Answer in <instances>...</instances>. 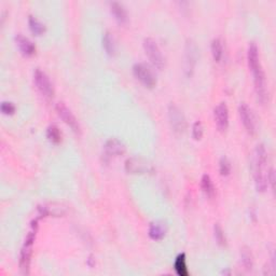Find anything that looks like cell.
<instances>
[{
  "instance_id": "18",
  "label": "cell",
  "mask_w": 276,
  "mask_h": 276,
  "mask_svg": "<svg viewBox=\"0 0 276 276\" xmlns=\"http://www.w3.org/2000/svg\"><path fill=\"white\" fill-rule=\"evenodd\" d=\"M201 188L203 190L204 193L208 196V198H214L215 194H216V189H215V186H214V182L211 180L210 176L204 174L202 176V179H201Z\"/></svg>"
},
{
  "instance_id": "11",
  "label": "cell",
  "mask_w": 276,
  "mask_h": 276,
  "mask_svg": "<svg viewBox=\"0 0 276 276\" xmlns=\"http://www.w3.org/2000/svg\"><path fill=\"white\" fill-rule=\"evenodd\" d=\"M239 112L241 120L243 122L246 131H247L250 135H254L256 133V121L251 108L246 103H241L239 107Z\"/></svg>"
},
{
  "instance_id": "3",
  "label": "cell",
  "mask_w": 276,
  "mask_h": 276,
  "mask_svg": "<svg viewBox=\"0 0 276 276\" xmlns=\"http://www.w3.org/2000/svg\"><path fill=\"white\" fill-rule=\"evenodd\" d=\"M254 75V83H255V91L257 94L258 101L261 104H265L268 100V92H267V82H265V75L262 69V66H258L254 69H250Z\"/></svg>"
},
{
  "instance_id": "5",
  "label": "cell",
  "mask_w": 276,
  "mask_h": 276,
  "mask_svg": "<svg viewBox=\"0 0 276 276\" xmlns=\"http://www.w3.org/2000/svg\"><path fill=\"white\" fill-rule=\"evenodd\" d=\"M134 76L139 80L142 85L147 87H154L156 85V78L155 73L152 72L149 66H147L144 63H137L133 67Z\"/></svg>"
},
{
  "instance_id": "20",
  "label": "cell",
  "mask_w": 276,
  "mask_h": 276,
  "mask_svg": "<svg viewBox=\"0 0 276 276\" xmlns=\"http://www.w3.org/2000/svg\"><path fill=\"white\" fill-rule=\"evenodd\" d=\"M241 258H242V262H243V265L246 270L253 269L254 257L248 247H243L241 249Z\"/></svg>"
},
{
  "instance_id": "22",
  "label": "cell",
  "mask_w": 276,
  "mask_h": 276,
  "mask_svg": "<svg viewBox=\"0 0 276 276\" xmlns=\"http://www.w3.org/2000/svg\"><path fill=\"white\" fill-rule=\"evenodd\" d=\"M103 47L105 49L107 54H109V55H113V54H115V42H113V38L109 32H106L104 34Z\"/></svg>"
},
{
  "instance_id": "23",
  "label": "cell",
  "mask_w": 276,
  "mask_h": 276,
  "mask_svg": "<svg viewBox=\"0 0 276 276\" xmlns=\"http://www.w3.org/2000/svg\"><path fill=\"white\" fill-rule=\"evenodd\" d=\"M47 136L49 139H50L53 144H58L62 140V133L60 131V129L56 125H50L48 127L47 131Z\"/></svg>"
},
{
  "instance_id": "13",
  "label": "cell",
  "mask_w": 276,
  "mask_h": 276,
  "mask_svg": "<svg viewBox=\"0 0 276 276\" xmlns=\"http://www.w3.org/2000/svg\"><path fill=\"white\" fill-rule=\"evenodd\" d=\"M214 117L217 127H218L219 131L224 132L228 129L229 125V109L228 106L224 102L220 103L218 106L215 108L214 110Z\"/></svg>"
},
{
  "instance_id": "6",
  "label": "cell",
  "mask_w": 276,
  "mask_h": 276,
  "mask_svg": "<svg viewBox=\"0 0 276 276\" xmlns=\"http://www.w3.org/2000/svg\"><path fill=\"white\" fill-rule=\"evenodd\" d=\"M34 80L41 94L46 97L47 100H51L54 95V90L50 81V78L48 77L47 73L42 71L41 69L37 68L34 73Z\"/></svg>"
},
{
  "instance_id": "21",
  "label": "cell",
  "mask_w": 276,
  "mask_h": 276,
  "mask_svg": "<svg viewBox=\"0 0 276 276\" xmlns=\"http://www.w3.org/2000/svg\"><path fill=\"white\" fill-rule=\"evenodd\" d=\"M28 24H29V28L31 31L39 36V34H42L44 32H46V26L44 24H42L37 17H34L33 16H31L28 17Z\"/></svg>"
},
{
  "instance_id": "26",
  "label": "cell",
  "mask_w": 276,
  "mask_h": 276,
  "mask_svg": "<svg viewBox=\"0 0 276 276\" xmlns=\"http://www.w3.org/2000/svg\"><path fill=\"white\" fill-rule=\"evenodd\" d=\"M192 135L195 140H199L203 136V125L200 121H196L192 127Z\"/></svg>"
},
{
  "instance_id": "10",
  "label": "cell",
  "mask_w": 276,
  "mask_h": 276,
  "mask_svg": "<svg viewBox=\"0 0 276 276\" xmlns=\"http://www.w3.org/2000/svg\"><path fill=\"white\" fill-rule=\"evenodd\" d=\"M56 112L57 115L62 118V120L66 123V124L70 127V129L76 132L79 133L80 132V126H79V123L77 118L75 117V115L71 112V110L69 109V108L65 105L64 103H57L56 105Z\"/></svg>"
},
{
  "instance_id": "15",
  "label": "cell",
  "mask_w": 276,
  "mask_h": 276,
  "mask_svg": "<svg viewBox=\"0 0 276 276\" xmlns=\"http://www.w3.org/2000/svg\"><path fill=\"white\" fill-rule=\"evenodd\" d=\"M167 232V224L164 221H155L149 226V236L155 241H160Z\"/></svg>"
},
{
  "instance_id": "25",
  "label": "cell",
  "mask_w": 276,
  "mask_h": 276,
  "mask_svg": "<svg viewBox=\"0 0 276 276\" xmlns=\"http://www.w3.org/2000/svg\"><path fill=\"white\" fill-rule=\"evenodd\" d=\"M214 232H215V238L216 241L218 242L219 245H225V236H224V232L221 225L219 224H215L214 226Z\"/></svg>"
},
{
  "instance_id": "16",
  "label": "cell",
  "mask_w": 276,
  "mask_h": 276,
  "mask_svg": "<svg viewBox=\"0 0 276 276\" xmlns=\"http://www.w3.org/2000/svg\"><path fill=\"white\" fill-rule=\"evenodd\" d=\"M111 12L120 24H124L127 22V12L122 3L118 1L111 2Z\"/></svg>"
},
{
  "instance_id": "17",
  "label": "cell",
  "mask_w": 276,
  "mask_h": 276,
  "mask_svg": "<svg viewBox=\"0 0 276 276\" xmlns=\"http://www.w3.org/2000/svg\"><path fill=\"white\" fill-rule=\"evenodd\" d=\"M174 269L177 275L179 276H188L189 275V270L187 268V258L186 254H179L177 256L174 262Z\"/></svg>"
},
{
  "instance_id": "2",
  "label": "cell",
  "mask_w": 276,
  "mask_h": 276,
  "mask_svg": "<svg viewBox=\"0 0 276 276\" xmlns=\"http://www.w3.org/2000/svg\"><path fill=\"white\" fill-rule=\"evenodd\" d=\"M38 229V223L37 220H34L32 224V229L29 231L25 242L21 250V256H19V269L23 274H29V270H31V262H32V256H33V247L34 243V239H36V233Z\"/></svg>"
},
{
  "instance_id": "4",
  "label": "cell",
  "mask_w": 276,
  "mask_h": 276,
  "mask_svg": "<svg viewBox=\"0 0 276 276\" xmlns=\"http://www.w3.org/2000/svg\"><path fill=\"white\" fill-rule=\"evenodd\" d=\"M144 49L150 62L154 64L155 67H156L157 69H162L164 67L163 55H162L160 48L154 39L146 38L144 40Z\"/></svg>"
},
{
  "instance_id": "8",
  "label": "cell",
  "mask_w": 276,
  "mask_h": 276,
  "mask_svg": "<svg viewBox=\"0 0 276 276\" xmlns=\"http://www.w3.org/2000/svg\"><path fill=\"white\" fill-rule=\"evenodd\" d=\"M125 152V145L118 138H110L104 146V161L109 162L113 156L121 155Z\"/></svg>"
},
{
  "instance_id": "7",
  "label": "cell",
  "mask_w": 276,
  "mask_h": 276,
  "mask_svg": "<svg viewBox=\"0 0 276 276\" xmlns=\"http://www.w3.org/2000/svg\"><path fill=\"white\" fill-rule=\"evenodd\" d=\"M169 119L170 123L176 133H184L187 127V121L184 112L175 104H170L169 106Z\"/></svg>"
},
{
  "instance_id": "12",
  "label": "cell",
  "mask_w": 276,
  "mask_h": 276,
  "mask_svg": "<svg viewBox=\"0 0 276 276\" xmlns=\"http://www.w3.org/2000/svg\"><path fill=\"white\" fill-rule=\"evenodd\" d=\"M125 170L130 174H144L151 171V166L140 157H130L125 162Z\"/></svg>"
},
{
  "instance_id": "19",
  "label": "cell",
  "mask_w": 276,
  "mask_h": 276,
  "mask_svg": "<svg viewBox=\"0 0 276 276\" xmlns=\"http://www.w3.org/2000/svg\"><path fill=\"white\" fill-rule=\"evenodd\" d=\"M211 54H213V57L216 62H220L221 58H223L224 46L223 41H221L219 38H215L214 40L211 41Z\"/></svg>"
},
{
  "instance_id": "9",
  "label": "cell",
  "mask_w": 276,
  "mask_h": 276,
  "mask_svg": "<svg viewBox=\"0 0 276 276\" xmlns=\"http://www.w3.org/2000/svg\"><path fill=\"white\" fill-rule=\"evenodd\" d=\"M198 47L192 39H188L186 43V53H185V71L188 76H190L198 60Z\"/></svg>"
},
{
  "instance_id": "1",
  "label": "cell",
  "mask_w": 276,
  "mask_h": 276,
  "mask_svg": "<svg viewBox=\"0 0 276 276\" xmlns=\"http://www.w3.org/2000/svg\"><path fill=\"white\" fill-rule=\"evenodd\" d=\"M268 152L263 144L256 147L254 156V177L256 189L263 192L268 188V172H267Z\"/></svg>"
},
{
  "instance_id": "24",
  "label": "cell",
  "mask_w": 276,
  "mask_h": 276,
  "mask_svg": "<svg viewBox=\"0 0 276 276\" xmlns=\"http://www.w3.org/2000/svg\"><path fill=\"white\" fill-rule=\"evenodd\" d=\"M219 171L223 176H228L231 172V163L228 157L223 156L219 162Z\"/></svg>"
},
{
  "instance_id": "27",
  "label": "cell",
  "mask_w": 276,
  "mask_h": 276,
  "mask_svg": "<svg viewBox=\"0 0 276 276\" xmlns=\"http://www.w3.org/2000/svg\"><path fill=\"white\" fill-rule=\"evenodd\" d=\"M0 108H1V111L4 115H13L14 111H16V106L11 102H2Z\"/></svg>"
},
{
  "instance_id": "14",
  "label": "cell",
  "mask_w": 276,
  "mask_h": 276,
  "mask_svg": "<svg viewBox=\"0 0 276 276\" xmlns=\"http://www.w3.org/2000/svg\"><path fill=\"white\" fill-rule=\"evenodd\" d=\"M16 41L17 43L19 51H21L24 55L32 56L34 55V52H36V47H34V44L29 40L27 37L23 36V34H18L16 37Z\"/></svg>"
}]
</instances>
